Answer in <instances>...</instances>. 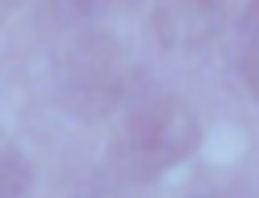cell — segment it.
Listing matches in <instances>:
<instances>
[{"instance_id": "obj_1", "label": "cell", "mask_w": 259, "mask_h": 198, "mask_svg": "<svg viewBox=\"0 0 259 198\" xmlns=\"http://www.w3.org/2000/svg\"><path fill=\"white\" fill-rule=\"evenodd\" d=\"M198 145V117L178 93L142 85L130 105L125 121L109 145V170L121 182H154L170 166H178Z\"/></svg>"}, {"instance_id": "obj_2", "label": "cell", "mask_w": 259, "mask_h": 198, "mask_svg": "<svg viewBox=\"0 0 259 198\" xmlns=\"http://www.w3.org/2000/svg\"><path fill=\"white\" fill-rule=\"evenodd\" d=\"M142 89L121 44L109 32H85L61 53V97L81 117H101Z\"/></svg>"}, {"instance_id": "obj_3", "label": "cell", "mask_w": 259, "mask_h": 198, "mask_svg": "<svg viewBox=\"0 0 259 198\" xmlns=\"http://www.w3.org/2000/svg\"><path fill=\"white\" fill-rule=\"evenodd\" d=\"M154 32L166 48H198L227 24V4L219 0H174L154 8Z\"/></svg>"}, {"instance_id": "obj_4", "label": "cell", "mask_w": 259, "mask_h": 198, "mask_svg": "<svg viewBox=\"0 0 259 198\" xmlns=\"http://www.w3.org/2000/svg\"><path fill=\"white\" fill-rule=\"evenodd\" d=\"M239 73L247 93L259 101V4L243 12V53H239Z\"/></svg>"}, {"instance_id": "obj_5", "label": "cell", "mask_w": 259, "mask_h": 198, "mask_svg": "<svg viewBox=\"0 0 259 198\" xmlns=\"http://www.w3.org/2000/svg\"><path fill=\"white\" fill-rule=\"evenodd\" d=\"M28 186H32V174H28L24 158L8 145L0 154V198H20V194H28Z\"/></svg>"}, {"instance_id": "obj_6", "label": "cell", "mask_w": 259, "mask_h": 198, "mask_svg": "<svg viewBox=\"0 0 259 198\" xmlns=\"http://www.w3.org/2000/svg\"><path fill=\"white\" fill-rule=\"evenodd\" d=\"M194 198H247L243 190H206V194H194Z\"/></svg>"}, {"instance_id": "obj_7", "label": "cell", "mask_w": 259, "mask_h": 198, "mask_svg": "<svg viewBox=\"0 0 259 198\" xmlns=\"http://www.w3.org/2000/svg\"><path fill=\"white\" fill-rule=\"evenodd\" d=\"M4 150H8V145H4V133H0V154H4Z\"/></svg>"}]
</instances>
